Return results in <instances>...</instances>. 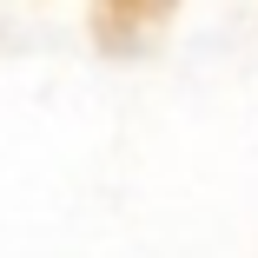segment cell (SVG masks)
I'll use <instances>...</instances> for the list:
<instances>
[{
  "label": "cell",
  "mask_w": 258,
  "mask_h": 258,
  "mask_svg": "<svg viewBox=\"0 0 258 258\" xmlns=\"http://www.w3.org/2000/svg\"><path fill=\"white\" fill-rule=\"evenodd\" d=\"M179 0H93V33L99 46H113V53H133L139 40H152L166 20H172Z\"/></svg>",
  "instance_id": "6da1fadb"
}]
</instances>
